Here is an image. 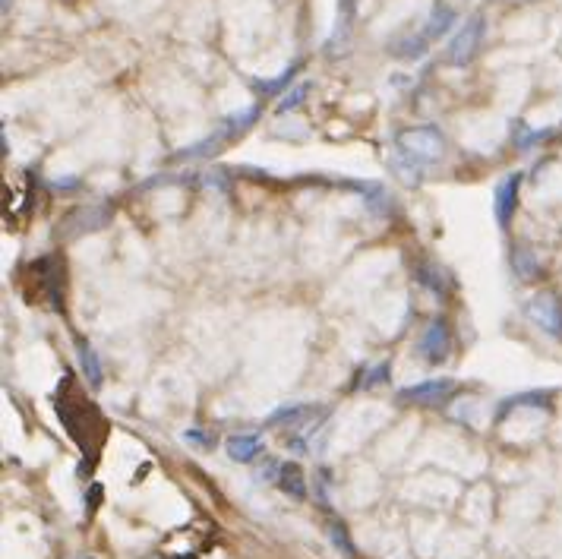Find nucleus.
Instances as JSON below:
<instances>
[{"mask_svg":"<svg viewBox=\"0 0 562 559\" xmlns=\"http://www.w3.org/2000/svg\"><path fill=\"white\" fill-rule=\"evenodd\" d=\"M54 408H57V417H60V424H64L67 436L79 446V452L86 455V462L92 468L98 452L105 446L108 421H105V414L98 411V405L89 402V395L76 383V376L70 370L64 373V379H60V386H57Z\"/></svg>","mask_w":562,"mask_h":559,"instance_id":"obj_1","label":"nucleus"},{"mask_svg":"<svg viewBox=\"0 0 562 559\" xmlns=\"http://www.w3.org/2000/svg\"><path fill=\"white\" fill-rule=\"evenodd\" d=\"M26 282H35L38 285V294H35V304L38 301H48L54 310L64 307V266H60L57 256H42L29 263L26 269Z\"/></svg>","mask_w":562,"mask_h":559,"instance_id":"obj_2","label":"nucleus"},{"mask_svg":"<svg viewBox=\"0 0 562 559\" xmlns=\"http://www.w3.org/2000/svg\"><path fill=\"white\" fill-rule=\"evenodd\" d=\"M398 155L411 158V162H420V165H430L436 162L439 155L446 152V139L436 127H411V130H401L398 133Z\"/></svg>","mask_w":562,"mask_h":559,"instance_id":"obj_3","label":"nucleus"},{"mask_svg":"<svg viewBox=\"0 0 562 559\" xmlns=\"http://www.w3.org/2000/svg\"><path fill=\"white\" fill-rule=\"evenodd\" d=\"M480 42H484V16H471L468 26H461V32L452 38L449 45V64L455 67H465L468 61H474Z\"/></svg>","mask_w":562,"mask_h":559,"instance_id":"obj_4","label":"nucleus"},{"mask_svg":"<svg viewBox=\"0 0 562 559\" xmlns=\"http://www.w3.org/2000/svg\"><path fill=\"white\" fill-rule=\"evenodd\" d=\"M452 392H455V379L443 376V379H427V383L401 389L398 402L401 405H443Z\"/></svg>","mask_w":562,"mask_h":559,"instance_id":"obj_5","label":"nucleus"},{"mask_svg":"<svg viewBox=\"0 0 562 559\" xmlns=\"http://www.w3.org/2000/svg\"><path fill=\"white\" fill-rule=\"evenodd\" d=\"M528 316L534 323L550 332V335H562V301L550 291H540L528 301Z\"/></svg>","mask_w":562,"mask_h":559,"instance_id":"obj_6","label":"nucleus"},{"mask_svg":"<svg viewBox=\"0 0 562 559\" xmlns=\"http://www.w3.org/2000/svg\"><path fill=\"white\" fill-rule=\"evenodd\" d=\"M518 190H521V174H506L503 181L496 184V193H493V215L496 222L509 228L512 215L518 209Z\"/></svg>","mask_w":562,"mask_h":559,"instance_id":"obj_7","label":"nucleus"},{"mask_svg":"<svg viewBox=\"0 0 562 559\" xmlns=\"http://www.w3.org/2000/svg\"><path fill=\"white\" fill-rule=\"evenodd\" d=\"M420 351L427 354L430 364H443L449 351H452V332L449 326L443 323V319H433V323L424 329V335H420Z\"/></svg>","mask_w":562,"mask_h":559,"instance_id":"obj_8","label":"nucleus"},{"mask_svg":"<svg viewBox=\"0 0 562 559\" xmlns=\"http://www.w3.org/2000/svg\"><path fill=\"white\" fill-rule=\"evenodd\" d=\"M111 222V209L108 206H83V209H76L67 222H64V234L67 237H79V234H86V231H102L105 225Z\"/></svg>","mask_w":562,"mask_h":559,"instance_id":"obj_9","label":"nucleus"},{"mask_svg":"<svg viewBox=\"0 0 562 559\" xmlns=\"http://www.w3.org/2000/svg\"><path fill=\"white\" fill-rule=\"evenodd\" d=\"M278 490L288 493L291 499H307V481H304V468L297 462H285L278 468Z\"/></svg>","mask_w":562,"mask_h":559,"instance_id":"obj_10","label":"nucleus"},{"mask_svg":"<svg viewBox=\"0 0 562 559\" xmlns=\"http://www.w3.org/2000/svg\"><path fill=\"white\" fill-rule=\"evenodd\" d=\"M231 462H253V458L263 452V439L259 436H228L225 443Z\"/></svg>","mask_w":562,"mask_h":559,"instance_id":"obj_11","label":"nucleus"},{"mask_svg":"<svg viewBox=\"0 0 562 559\" xmlns=\"http://www.w3.org/2000/svg\"><path fill=\"white\" fill-rule=\"evenodd\" d=\"M452 23H455V10L436 4L433 13H430V19H427V26H424V38H427V42H433V38L446 35L452 29Z\"/></svg>","mask_w":562,"mask_h":559,"instance_id":"obj_12","label":"nucleus"},{"mask_svg":"<svg viewBox=\"0 0 562 559\" xmlns=\"http://www.w3.org/2000/svg\"><path fill=\"white\" fill-rule=\"evenodd\" d=\"M76 348H79V364H83V373H86V379H89V386L98 389V386H102V364H98L95 348H92L89 342H83V338L76 342Z\"/></svg>","mask_w":562,"mask_h":559,"instance_id":"obj_13","label":"nucleus"},{"mask_svg":"<svg viewBox=\"0 0 562 559\" xmlns=\"http://www.w3.org/2000/svg\"><path fill=\"white\" fill-rule=\"evenodd\" d=\"M316 414V408L313 405H285V408H278L275 414H269V427H275V424H285V421H291V424H300V421H307V417H313Z\"/></svg>","mask_w":562,"mask_h":559,"instance_id":"obj_14","label":"nucleus"},{"mask_svg":"<svg viewBox=\"0 0 562 559\" xmlns=\"http://www.w3.org/2000/svg\"><path fill=\"white\" fill-rule=\"evenodd\" d=\"M256 117H259V105H250V108H244V111H237L234 117H228V121L222 124V133H225L228 139H234V136L244 133L250 124H256Z\"/></svg>","mask_w":562,"mask_h":559,"instance_id":"obj_15","label":"nucleus"},{"mask_svg":"<svg viewBox=\"0 0 562 559\" xmlns=\"http://www.w3.org/2000/svg\"><path fill=\"white\" fill-rule=\"evenodd\" d=\"M550 402V392H525V395H515L509 398V402H503V408H499V417H506L512 408H547Z\"/></svg>","mask_w":562,"mask_h":559,"instance_id":"obj_16","label":"nucleus"},{"mask_svg":"<svg viewBox=\"0 0 562 559\" xmlns=\"http://www.w3.org/2000/svg\"><path fill=\"white\" fill-rule=\"evenodd\" d=\"M424 48H427V38H424V32H420V35H408V38H401V42H395L392 54L395 57H420Z\"/></svg>","mask_w":562,"mask_h":559,"instance_id":"obj_17","label":"nucleus"},{"mask_svg":"<svg viewBox=\"0 0 562 559\" xmlns=\"http://www.w3.org/2000/svg\"><path fill=\"white\" fill-rule=\"evenodd\" d=\"M512 266H515L518 278H534V275H537L534 253L525 250V247H515V253H512Z\"/></svg>","mask_w":562,"mask_h":559,"instance_id":"obj_18","label":"nucleus"},{"mask_svg":"<svg viewBox=\"0 0 562 559\" xmlns=\"http://www.w3.org/2000/svg\"><path fill=\"white\" fill-rule=\"evenodd\" d=\"M354 187L367 193V203L373 212H389V193L379 184H354Z\"/></svg>","mask_w":562,"mask_h":559,"instance_id":"obj_19","label":"nucleus"},{"mask_svg":"<svg viewBox=\"0 0 562 559\" xmlns=\"http://www.w3.org/2000/svg\"><path fill=\"white\" fill-rule=\"evenodd\" d=\"M297 70H300V64H291L288 70H281V73L272 79V83H256V92H259V95H275L281 86H288V83H291V79L297 76Z\"/></svg>","mask_w":562,"mask_h":559,"instance_id":"obj_20","label":"nucleus"},{"mask_svg":"<svg viewBox=\"0 0 562 559\" xmlns=\"http://www.w3.org/2000/svg\"><path fill=\"white\" fill-rule=\"evenodd\" d=\"M310 95V83H300V86H294L285 98H281L278 102V114H288V111H294V108H300L304 105V98Z\"/></svg>","mask_w":562,"mask_h":559,"instance_id":"obj_21","label":"nucleus"},{"mask_svg":"<svg viewBox=\"0 0 562 559\" xmlns=\"http://www.w3.org/2000/svg\"><path fill=\"white\" fill-rule=\"evenodd\" d=\"M417 278H420V282H424L427 288H433L436 294H443L449 285H446V275L443 272H439L436 266H420L417 269Z\"/></svg>","mask_w":562,"mask_h":559,"instance_id":"obj_22","label":"nucleus"},{"mask_svg":"<svg viewBox=\"0 0 562 559\" xmlns=\"http://www.w3.org/2000/svg\"><path fill=\"white\" fill-rule=\"evenodd\" d=\"M386 376H389V364H376V367H370L364 376H360L357 389H376V386H383Z\"/></svg>","mask_w":562,"mask_h":559,"instance_id":"obj_23","label":"nucleus"},{"mask_svg":"<svg viewBox=\"0 0 562 559\" xmlns=\"http://www.w3.org/2000/svg\"><path fill=\"white\" fill-rule=\"evenodd\" d=\"M332 541H335V547L341 550L345 547V553L348 556H354V547L348 544V534H345V525H332Z\"/></svg>","mask_w":562,"mask_h":559,"instance_id":"obj_24","label":"nucleus"},{"mask_svg":"<svg viewBox=\"0 0 562 559\" xmlns=\"http://www.w3.org/2000/svg\"><path fill=\"white\" fill-rule=\"evenodd\" d=\"M537 139H540V133H531L525 124L515 127V143H518V146H531V143H537Z\"/></svg>","mask_w":562,"mask_h":559,"instance_id":"obj_25","label":"nucleus"},{"mask_svg":"<svg viewBox=\"0 0 562 559\" xmlns=\"http://www.w3.org/2000/svg\"><path fill=\"white\" fill-rule=\"evenodd\" d=\"M98 503H102V487L92 484V493H86V512L92 515L98 509Z\"/></svg>","mask_w":562,"mask_h":559,"instance_id":"obj_26","label":"nucleus"},{"mask_svg":"<svg viewBox=\"0 0 562 559\" xmlns=\"http://www.w3.org/2000/svg\"><path fill=\"white\" fill-rule=\"evenodd\" d=\"M184 436H187V439H193V443H203V446L209 443V436H203V433H199V430H187Z\"/></svg>","mask_w":562,"mask_h":559,"instance_id":"obj_27","label":"nucleus"}]
</instances>
